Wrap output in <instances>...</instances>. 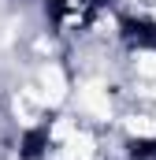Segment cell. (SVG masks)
Listing matches in <instances>:
<instances>
[{
  "instance_id": "6da1fadb",
  "label": "cell",
  "mask_w": 156,
  "mask_h": 160,
  "mask_svg": "<svg viewBox=\"0 0 156 160\" xmlns=\"http://www.w3.org/2000/svg\"><path fill=\"white\" fill-rule=\"evenodd\" d=\"M71 101H75V119L82 123H112L115 116V97L104 75H82L78 86H71Z\"/></svg>"
},
{
  "instance_id": "7a4b0ae2",
  "label": "cell",
  "mask_w": 156,
  "mask_h": 160,
  "mask_svg": "<svg viewBox=\"0 0 156 160\" xmlns=\"http://www.w3.org/2000/svg\"><path fill=\"white\" fill-rule=\"evenodd\" d=\"M41 89V97H45V104H48V112L52 108H63L67 101H71V71L60 63V60H45L37 67V82H34Z\"/></svg>"
},
{
  "instance_id": "3957f363",
  "label": "cell",
  "mask_w": 156,
  "mask_h": 160,
  "mask_svg": "<svg viewBox=\"0 0 156 160\" xmlns=\"http://www.w3.org/2000/svg\"><path fill=\"white\" fill-rule=\"evenodd\" d=\"M11 116L22 130H34V127H45V116H48V104L41 97V89L34 82H22L19 89H11Z\"/></svg>"
},
{
  "instance_id": "277c9868",
  "label": "cell",
  "mask_w": 156,
  "mask_h": 160,
  "mask_svg": "<svg viewBox=\"0 0 156 160\" xmlns=\"http://www.w3.org/2000/svg\"><path fill=\"white\" fill-rule=\"evenodd\" d=\"M119 127H123L126 142H153L156 138V116L153 112H126Z\"/></svg>"
}]
</instances>
